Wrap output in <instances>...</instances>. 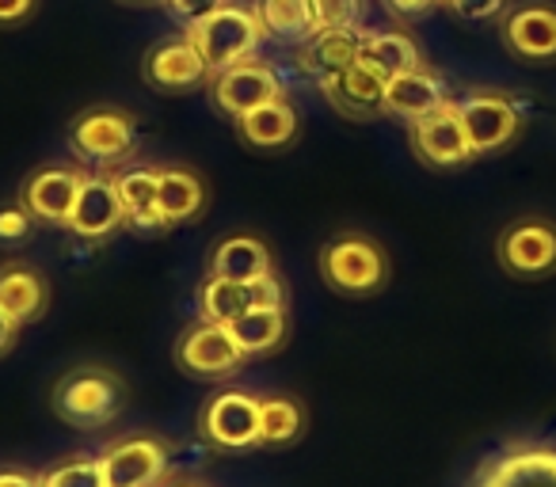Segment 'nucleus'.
<instances>
[{"label":"nucleus","instance_id":"obj_1","mask_svg":"<svg viewBox=\"0 0 556 487\" xmlns=\"http://www.w3.org/2000/svg\"><path fill=\"white\" fill-rule=\"evenodd\" d=\"M317 271L336 297L370 302L393 279V259H389L386 244L378 236L358 229H343L320 244Z\"/></svg>","mask_w":556,"mask_h":487},{"label":"nucleus","instance_id":"obj_2","mask_svg":"<svg viewBox=\"0 0 556 487\" xmlns=\"http://www.w3.org/2000/svg\"><path fill=\"white\" fill-rule=\"evenodd\" d=\"M126 408V381L108 366H77L50 388V411L73 431L111 426Z\"/></svg>","mask_w":556,"mask_h":487},{"label":"nucleus","instance_id":"obj_3","mask_svg":"<svg viewBox=\"0 0 556 487\" xmlns=\"http://www.w3.org/2000/svg\"><path fill=\"white\" fill-rule=\"evenodd\" d=\"M65 145L88 168L115 171L138 156V118L115 103H96L73 115L65 126Z\"/></svg>","mask_w":556,"mask_h":487},{"label":"nucleus","instance_id":"obj_4","mask_svg":"<svg viewBox=\"0 0 556 487\" xmlns=\"http://www.w3.org/2000/svg\"><path fill=\"white\" fill-rule=\"evenodd\" d=\"M454 111H457V118H462V130L472 149V161L507 153V149L522 138L526 118L507 92L477 88V92H465L462 100H454Z\"/></svg>","mask_w":556,"mask_h":487},{"label":"nucleus","instance_id":"obj_5","mask_svg":"<svg viewBox=\"0 0 556 487\" xmlns=\"http://www.w3.org/2000/svg\"><path fill=\"white\" fill-rule=\"evenodd\" d=\"M495 264L518 282H541L556 274V221L522 214L495 236Z\"/></svg>","mask_w":556,"mask_h":487},{"label":"nucleus","instance_id":"obj_6","mask_svg":"<svg viewBox=\"0 0 556 487\" xmlns=\"http://www.w3.org/2000/svg\"><path fill=\"white\" fill-rule=\"evenodd\" d=\"M465 487H556V441L515 438L492 449Z\"/></svg>","mask_w":556,"mask_h":487},{"label":"nucleus","instance_id":"obj_7","mask_svg":"<svg viewBox=\"0 0 556 487\" xmlns=\"http://www.w3.org/2000/svg\"><path fill=\"white\" fill-rule=\"evenodd\" d=\"M199 434L217 453H248V449H260V393H248V388H217L199 408Z\"/></svg>","mask_w":556,"mask_h":487},{"label":"nucleus","instance_id":"obj_8","mask_svg":"<svg viewBox=\"0 0 556 487\" xmlns=\"http://www.w3.org/2000/svg\"><path fill=\"white\" fill-rule=\"evenodd\" d=\"M187 39L206 57L210 73H217V69H229V65L255 57V50H260V42H263V31H260V20H255L252 4H232L229 0L214 16L194 24L191 31H187Z\"/></svg>","mask_w":556,"mask_h":487},{"label":"nucleus","instance_id":"obj_9","mask_svg":"<svg viewBox=\"0 0 556 487\" xmlns=\"http://www.w3.org/2000/svg\"><path fill=\"white\" fill-rule=\"evenodd\" d=\"M172 362H176L179 373L194 381H229L244 370L248 358L225 324L194 320L179 332L176 347H172Z\"/></svg>","mask_w":556,"mask_h":487},{"label":"nucleus","instance_id":"obj_10","mask_svg":"<svg viewBox=\"0 0 556 487\" xmlns=\"http://www.w3.org/2000/svg\"><path fill=\"white\" fill-rule=\"evenodd\" d=\"M172 441L161 434H126L103 446L100 472L108 487H161L168 479Z\"/></svg>","mask_w":556,"mask_h":487},{"label":"nucleus","instance_id":"obj_11","mask_svg":"<svg viewBox=\"0 0 556 487\" xmlns=\"http://www.w3.org/2000/svg\"><path fill=\"white\" fill-rule=\"evenodd\" d=\"M210 65L206 57L199 54L191 39L184 35H172V39H161L146 50L141 57V80H146L153 92L164 95H187V92H199V88L210 85Z\"/></svg>","mask_w":556,"mask_h":487},{"label":"nucleus","instance_id":"obj_12","mask_svg":"<svg viewBox=\"0 0 556 487\" xmlns=\"http://www.w3.org/2000/svg\"><path fill=\"white\" fill-rule=\"evenodd\" d=\"M206 88H210V100H214V107L222 111L229 123H237L240 115L263 107V103L282 100V95H287L282 77H278L267 62H255V57L229 65V69H217L214 77H210Z\"/></svg>","mask_w":556,"mask_h":487},{"label":"nucleus","instance_id":"obj_13","mask_svg":"<svg viewBox=\"0 0 556 487\" xmlns=\"http://www.w3.org/2000/svg\"><path fill=\"white\" fill-rule=\"evenodd\" d=\"M500 39L515 62L556 65V4L553 0H522L500 20Z\"/></svg>","mask_w":556,"mask_h":487},{"label":"nucleus","instance_id":"obj_14","mask_svg":"<svg viewBox=\"0 0 556 487\" xmlns=\"http://www.w3.org/2000/svg\"><path fill=\"white\" fill-rule=\"evenodd\" d=\"M85 176H88V168H77V164H42V168H35L31 176L20 183L16 202L35 217V225L65 229Z\"/></svg>","mask_w":556,"mask_h":487},{"label":"nucleus","instance_id":"obj_15","mask_svg":"<svg viewBox=\"0 0 556 487\" xmlns=\"http://www.w3.org/2000/svg\"><path fill=\"white\" fill-rule=\"evenodd\" d=\"M404 130H408V145L424 168L450 171V168H465V164H472V149H469V141H465V130H462V118H457V111H454V100L442 103V107L431 111V115L408 123Z\"/></svg>","mask_w":556,"mask_h":487},{"label":"nucleus","instance_id":"obj_16","mask_svg":"<svg viewBox=\"0 0 556 487\" xmlns=\"http://www.w3.org/2000/svg\"><path fill=\"white\" fill-rule=\"evenodd\" d=\"M126 229V209L115 194L108 171H88L85 183L73 202V214L65 221V232H73L77 240H92V244H108L111 236Z\"/></svg>","mask_w":556,"mask_h":487},{"label":"nucleus","instance_id":"obj_17","mask_svg":"<svg viewBox=\"0 0 556 487\" xmlns=\"http://www.w3.org/2000/svg\"><path fill=\"white\" fill-rule=\"evenodd\" d=\"M386 85L389 80L363 62L317 80L328 107L340 118H348V123H378V118H386Z\"/></svg>","mask_w":556,"mask_h":487},{"label":"nucleus","instance_id":"obj_18","mask_svg":"<svg viewBox=\"0 0 556 487\" xmlns=\"http://www.w3.org/2000/svg\"><path fill=\"white\" fill-rule=\"evenodd\" d=\"M450 85L442 77L439 65H419V69H408L401 77H389L386 85V118L393 123H416V118L439 111L442 103H450Z\"/></svg>","mask_w":556,"mask_h":487},{"label":"nucleus","instance_id":"obj_19","mask_svg":"<svg viewBox=\"0 0 556 487\" xmlns=\"http://www.w3.org/2000/svg\"><path fill=\"white\" fill-rule=\"evenodd\" d=\"M232 126H237L240 145H248L252 153H287L302 138V115L287 95L248 111Z\"/></svg>","mask_w":556,"mask_h":487},{"label":"nucleus","instance_id":"obj_20","mask_svg":"<svg viewBox=\"0 0 556 487\" xmlns=\"http://www.w3.org/2000/svg\"><path fill=\"white\" fill-rule=\"evenodd\" d=\"M50 279L35 264H4L0 267V312L16 328L39 324L50 309Z\"/></svg>","mask_w":556,"mask_h":487},{"label":"nucleus","instance_id":"obj_21","mask_svg":"<svg viewBox=\"0 0 556 487\" xmlns=\"http://www.w3.org/2000/svg\"><path fill=\"white\" fill-rule=\"evenodd\" d=\"M210 209V183L187 164H168L161 168V187H156V217L161 229H176V225L199 221Z\"/></svg>","mask_w":556,"mask_h":487},{"label":"nucleus","instance_id":"obj_22","mask_svg":"<svg viewBox=\"0 0 556 487\" xmlns=\"http://www.w3.org/2000/svg\"><path fill=\"white\" fill-rule=\"evenodd\" d=\"M270 271H275V252L255 232H229V236L217 240L206 256V279L252 282Z\"/></svg>","mask_w":556,"mask_h":487},{"label":"nucleus","instance_id":"obj_23","mask_svg":"<svg viewBox=\"0 0 556 487\" xmlns=\"http://www.w3.org/2000/svg\"><path fill=\"white\" fill-rule=\"evenodd\" d=\"M115 194L126 209V229L138 232H164L161 217H156V187H161V164H123V168L108 171Z\"/></svg>","mask_w":556,"mask_h":487},{"label":"nucleus","instance_id":"obj_24","mask_svg":"<svg viewBox=\"0 0 556 487\" xmlns=\"http://www.w3.org/2000/svg\"><path fill=\"white\" fill-rule=\"evenodd\" d=\"M358 62L370 65L381 77H401L408 69H419V65H431L424 42L416 39L404 27H393V31H363V50H358Z\"/></svg>","mask_w":556,"mask_h":487},{"label":"nucleus","instance_id":"obj_25","mask_svg":"<svg viewBox=\"0 0 556 487\" xmlns=\"http://www.w3.org/2000/svg\"><path fill=\"white\" fill-rule=\"evenodd\" d=\"M309 431V408L290 393L260 396V449H290Z\"/></svg>","mask_w":556,"mask_h":487},{"label":"nucleus","instance_id":"obj_26","mask_svg":"<svg viewBox=\"0 0 556 487\" xmlns=\"http://www.w3.org/2000/svg\"><path fill=\"white\" fill-rule=\"evenodd\" d=\"M358 50H363V31H317L309 42L298 47V69L313 80H325L355 65Z\"/></svg>","mask_w":556,"mask_h":487},{"label":"nucleus","instance_id":"obj_27","mask_svg":"<svg viewBox=\"0 0 556 487\" xmlns=\"http://www.w3.org/2000/svg\"><path fill=\"white\" fill-rule=\"evenodd\" d=\"M252 12L260 20L263 39L278 42V47H302L317 35L309 0H252Z\"/></svg>","mask_w":556,"mask_h":487},{"label":"nucleus","instance_id":"obj_28","mask_svg":"<svg viewBox=\"0 0 556 487\" xmlns=\"http://www.w3.org/2000/svg\"><path fill=\"white\" fill-rule=\"evenodd\" d=\"M229 332H232V339H237V347L244 350L248 362H252V358H267L287 347L290 309H252L240 320H232Z\"/></svg>","mask_w":556,"mask_h":487},{"label":"nucleus","instance_id":"obj_29","mask_svg":"<svg viewBox=\"0 0 556 487\" xmlns=\"http://www.w3.org/2000/svg\"><path fill=\"white\" fill-rule=\"evenodd\" d=\"M194 305H199V320L225 324V328L255 309L248 282H229V279H202L199 290H194Z\"/></svg>","mask_w":556,"mask_h":487},{"label":"nucleus","instance_id":"obj_30","mask_svg":"<svg viewBox=\"0 0 556 487\" xmlns=\"http://www.w3.org/2000/svg\"><path fill=\"white\" fill-rule=\"evenodd\" d=\"M366 0H309V16L317 31H358Z\"/></svg>","mask_w":556,"mask_h":487},{"label":"nucleus","instance_id":"obj_31","mask_svg":"<svg viewBox=\"0 0 556 487\" xmlns=\"http://www.w3.org/2000/svg\"><path fill=\"white\" fill-rule=\"evenodd\" d=\"M42 487H108L100 472V457H73L42 472Z\"/></svg>","mask_w":556,"mask_h":487},{"label":"nucleus","instance_id":"obj_32","mask_svg":"<svg viewBox=\"0 0 556 487\" xmlns=\"http://www.w3.org/2000/svg\"><path fill=\"white\" fill-rule=\"evenodd\" d=\"M35 229L39 225H35V217L20 202H0V248H16V244L31 240Z\"/></svg>","mask_w":556,"mask_h":487},{"label":"nucleus","instance_id":"obj_33","mask_svg":"<svg viewBox=\"0 0 556 487\" xmlns=\"http://www.w3.org/2000/svg\"><path fill=\"white\" fill-rule=\"evenodd\" d=\"M462 24H492V20H503L510 9V0H450L446 4Z\"/></svg>","mask_w":556,"mask_h":487},{"label":"nucleus","instance_id":"obj_34","mask_svg":"<svg viewBox=\"0 0 556 487\" xmlns=\"http://www.w3.org/2000/svg\"><path fill=\"white\" fill-rule=\"evenodd\" d=\"M222 4H229V0H161V9L168 12L184 31H191L194 24H202L206 16H214Z\"/></svg>","mask_w":556,"mask_h":487},{"label":"nucleus","instance_id":"obj_35","mask_svg":"<svg viewBox=\"0 0 556 487\" xmlns=\"http://www.w3.org/2000/svg\"><path fill=\"white\" fill-rule=\"evenodd\" d=\"M39 12V0H0V31H16L31 24Z\"/></svg>","mask_w":556,"mask_h":487},{"label":"nucleus","instance_id":"obj_36","mask_svg":"<svg viewBox=\"0 0 556 487\" xmlns=\"http://www.w3.org/2000/svg\"><path fill=\"white\" fill-rule=\"evenodd\" d=\"M396 20H424L427 12L439 9V0H381Z\"/></svg>","mask_w":556,"mask_h":487},{"label":"nucleus","instance_id":"obj_37","mask_svg":"<svg viewBox=\"0 0 556 487\" xmlns=\"http://www.w3.org/2000/svg\"><path fill=\"white\" fill-rule=\"evenodd\" d=\"M0 487H42V476L27 469H0Z\"/></svg>","mask_w":556,"mask_h":487},{"label":"nucleus","instance_id":"obj_38","mask_svg":"<svg viewBox=\"0 0 556 487\" xmlns=\"http://www.w3.org/2000/svg\"><path fill=\"white\" fill-rule=\"evenodd\" d=\"M20 332H24V328H16L9 317H4V312H0V358H4L12 347H16V343H20Z\"/></svg>","mask_w":556,"mask_h":487},{"label":"nucleus","instance_id":"obj_39","mask_svg":"<svg viewBox=\"0 0 556 487\" xmlns=\"http://www.w3.org/2000/svg\"><path fill=\"white\" fill-rule=\"evenodd\" d=\"M161 487H210V484H202V479H164Z\"/></svg>","mask_w":556,"mask_h":487},{"label":"nucleus","instance_id":"obj_40","mask_svg":"<svg viewBox=\"0 0 556 487\" xmlns=\"http://www.w3.org/2000/svg\"><path fill=\"white\" fill-rule=\"evenodd\" d=\"M118 4H134V9H149V4H161V0H118Z\"/></svg>","mask_w":556,"mask_h":487},{"label":"nucleus","instance_id":"obj_41","mask_svg":"<svg viewBox=\"0 0 556 487\" xmlns=\"http://www.w3.org/2000/svg\"><path fill=\"white\" fill-rule=\"evenodd\" d=\"M446 4H450V0H439V9H446Z\"/></svg>","mask_w":556,"mask_h":487}]
</instances>
